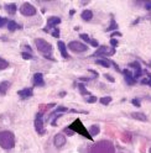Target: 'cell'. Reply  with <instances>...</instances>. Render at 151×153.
<instances>
[{"mask_svg": "<svg viewBox=\"0 0 151 153\" xmlns=\"http://www.w3.org/2000/svg\"><path fill=\"white\" fill-rule=\"evenodd\" d=\"M18 94H19V96L21 98V99H27V98L32 96L33 93H32V89H31V88H25V89H22V90H20Z\"/></svg>", "mask_w": 151, "mask_h": 153, "instance_id": "12", "label": "cell"}, {"mask_svg": "<svg viewBox=\"0 0 151 153\" xmlns=\"http://www.w3.org/2000/svg\"><path fill=\"white\" fill-rule=\"evenodd\" d=\"M58 24H61V19H60V18H56V16H52V18H50V19L47 20V27H45V28H44V31H45V32H47V31H48V28L56 27Z\"/></svg>", "mask_w": 151, "mask_h": 153, "instance_id": "10", "label": "cell"}, {"mask_svg": "<svg viewBox=\"0 0 151 153\" xmlns=\"http://www.w3.org/2000/svg\"><path fill=\"white\" fill-rule=\"evenodd\" d=\"M79 89H81V93H82V94H88V92L84 89V86H83L82 84H79Z\"/></svg>", "mask_w": 151, "mask_h": 153, "instance_id": "32", "label": "cell"}, {"mask_svg": "<svg viewBox=\"0 0 151 153\" xmlns=\"http://www.w3.org/2000/svg\"><path fill=\"white\" fill-rule=\"evenodd\" d=\"M35 129L36 131L39 132L40 135H42L45 130H44V119H42V113H39L36 114V117H35Z\"/></svg>", "mask_w": 151, "mask_h": 153, "instance_id": "8", "label": "cell"}, {"mask_svg": "<svg viewBox=\"0 0 151 153\" xmlns=\"http://www.w3.org/2000/svg\"><path fill=\"white\" fill-rule=\"evenodd\" d=\"M82 19L83 20H86V21H90L92 18H93V12H92L90 10H84L82 12Z\"/></svg>", "mask_w": 151, "mask_h": 153, "instance_id": "17", "label": "cell"}, {"mask_svg": "<svg viewBox=\"0 0 151 153\" xmlns=\"http://www.w3.org/2000/svg\"><path fill=\"white\" fill-rule=\"evenodd\" d=\"M115 53V48L114 47H107V46H100L99 49H97L94 53H93V56H102V57H110L113 56Z\"/></svg>", "mask_w": 151, "mask_h": 153, "instance_id": "5", "label": "cell"}, {"mask_svg": "<svg viewBox=\"0 0 151 153\" xmlns=\"http://www.w3.org/2000/svg\"><path fill=\"white\" fill-rule=\"evenodd\" d=\"M110 43H112V46L114 47V48L118 46V41H116V40H110Z\"/></svg>", "mask_w": 151, "mask_h": 153, "instance_id": "34", "label": "cell"}, {"mask_svg": "<svg viewBox=\"0 0 151 153\" xmlns=\"http://www.w3.org/2000/svg\"><path fill=\"white\" fill-rule=\"evenodd\" d=\"M71 130H72L73 132H77V133H81L82 136H84L86 138H89V140H92V137H90V135L88 133V131L84 129V126L82 125V122H81V120H76L74 122H72V125L71 126H68Z\"/></svg>", "mask_w": 151, "mask_h": 153, "instance_id": "4", "label": "cell"}, {"mask_svg": "<svg viewBox=\"0 0 151 153\" xmlns=\"http://www.w3.org/2000/svg\"><path fill=\"white\" fill-rule=\"evenodd\" d=\"M33 84L36 86H42L45 84V80H44V75L41 73H36L33 75Z\"/></svg>", "mask_w": 151, "mask_h": 153, "instance_id": "11", "label": "cell"}, {"mask_svg": "<svg viewBox=\"0 0 151 153\" xmlns=\"http://www.w3.org/2000/svg\"><path fill=\"white\" fill-rule=\"evenodd\" d=\"M124 77H125V80H127V83H128L129 85L135 84V79H134V75L131 74V72H130L129 69H125V71H124Z\"/></svg>", "mask_w": 151, "mask_h": 153, "instance_id": "13", "label": "cell"}, {"mask_svg": "<svg viewBox=\"0 0 151 153\" xmlns=\"http://www.w3.org/2000/svg\"><path fill=\"white\" fill-rule=\"evenodd\" d=\"M131 117L135 119V120H139V121H148V117H146V115L142 114V113H133L131 114Z\"/></svg>", "mask_w": 151, "mask_h": 153, "instance_id": "16", "label": "cell"}, {"mask_svg": "<svg viewBox=\"0 0 151 153\" xmlns=\"http://www.w3.org/2000/svg\"><path fill=\"white\" fill-rule=\"evenodd\" d=\"M65 132H67V135H73V131L69 129V127H66L65 129Z\"/></svg>", "mask_w": 151, "mask_h": 153, "instance_id": "35", "label": "cell"}, {"mask_svg": "<svg viewBox=\"0 0 151 153\" xmlns=\"http://www.w3.org/2000/svg\"><path fill=\"white\" fill-rule=\"evenodd\" d=\"M5 10H7L9 14H15L16 10H18V6H16V4H5Z\"/></svg>", "mask_w": 151, "mask_h": 153, "instance_id": "18", "label": "cell"}, {"mask_svg": "<svg viewBox=\"0 0 151 153\" xmlns=\"http://www.w3.org/2000/svg\"><path fill=\"white\" fill-rule=\"evenodd\" d=\"M21 56H22V58H24V59H32V56L30 55V53L22 52V53H21Z\"/></svg>", "mask_w": 151, "mask_h": 153, "instance_id": "27", "label": "cell"}, {"mask_svg": "<svg viewBox=\"0 0 151 153\" xmlns=\"http://www.w3.org/2000/svg\"><path fill=\"white\" fill-rule=\"evenodd\" d=\"M7 25V21H6V19H4V18H1V16H0V27H3L4 25Z\"/></svg>", "mask_w": 151, "mask_h": 153, "instance_id": "29", "label": "cell"}, {"mask_svg": "<svg viewBox=\"0 0 151 153\" xmlns=\"http://www.w3.org/2000/svg\"><path fill=\"white\" fill-rule=\"evenodd\" d=\"M9 67V63H7V61H5L4 58L0 57V71H4V69H6Z\"/></svg>", "mask_w": 151, "mask_h": 153, "instance_id": "22", "label": "cell"}, {"mask_svg": "<svg viewBox=\"0 0 151 153\" xmlns=\"http://www.w3.org/2000/svg\"><path fill=\"white\" fill-rule=\"evenodd\" d=\"M19 27H20L19 25L15 21H12V20H9V21H7V30L9 31H15L16 28H19Z\"/></svg>", "mask_w": 151, "mask_h": 153, "instance_id": "20", "label": "cell"}, {"mask_svg": "<svg viewBox=\"0 0 151 153\" xmlns=\"http://www.w3.org/2000/svg\"><path fill=\"white\" fill-rule=\"evenodd\" d=\"M0 146L4 150H11L15 146V136L10 131L0 132Z\"/></svg>", "mask_w": 151, "mask_h": 153, "instance_id": "1", "label": "cell"}, {"mask_svg": "<svg viewBox=\"0 0 151 153\" xmlns=\"http://www.w3.org/2000/svg\"><path fill=\"white\" fill-rule=\"evenodd\" d=\"M133 104L134 105H135V106H137V107H139L140 106V101H139V99H133Z\"/></svg>", "mask_w": 151, "mask_h": 153, "instance_id": "31", "label": "cell"}, {"mask_svg": "<svg viewBox=\"0 0 151 153\" xmlns=\"http://www.w3.org/2000/svg\"><path fill=\"white\" fill-rule=\"evenodd\" d=\"M110 101H112V98L110 96H104V98L100 99V102H102L103 105H108Z\"/></svg>", "mask_w": 151, "mask_h": 153, "instance_id": "24", "label": "cell"}, {"mask_svg": "<svg viewBox=\"0 0 151 153\" xmlns=\"http://www.w3.org/2000/svg\"><path fill=\"white\" fill-rule=\"evenodd\" d=\"M115 28H118V25H116V22H115V20H112V21H110V26H109L108 28H107V30L105 31H113V30H115Z\"/></svg>", "mask_w": 151, "mask_h": 153, "instance_id": "23", "label": "cell"}, {"mask_svg": "<svg viewBox=\"0 0 151 153\" xmlns=\"http://www.w3.org/2000/svg\"><path fill=\"white\" fill-rule=\"evenodd\" d=\"M53 143H54V146H56L57 148L63 147L66 144V137L62 133H58V135H56L53 137Z\"/></svg>", "mask_w": 151, "mask_h": 153, "instance_id": "9", "label": "cell"}, {"mask_svg": "<svg viewBox=\"0 0 151 153\" xmlns=\"http://www.w3.org/2000/svg\"><path fill=\"white\" fill-rule=\"evenodd\" d=\"M88 133L90 135V137H94V136H97L99 133V127L97 125H93L92 127L88 129Z\"/></svg>", "mask_w": 151, "mask_h": 153, "instance_id": "19", "label": "cell"}, {"mask_svg": "<svg viewBox=\"0 0 151 153\" xmlns=\"http://www.w3.org/2000/svg\"><path fill=\"white\" fill-rule=\"evenodd\" d=\"M9 88H10V82H6V80L1 82L0 83V94H6Z\"/></svg>", "mask_w": 151, "mask_h": 153, "instance_id": "15", "label": "cell"}, {"mask_svg": "<svg viewBox=\"0 0 151 153\" xmlns=\"http://www.w3.org/2000/svg\"><path fill=\"white\" fill-rule=\"evenodd\" d=\"M150 153H151V148H150Z\"/></svg>", "mask_w": 151, "mask_h": 153, "instance_id": "38", "label": "cell"}, {"mask_svg": "<svg viewBox=\"0 0 151 153\" xmlns=\"http://www.w3.org/2000/svg\"><path fill=\"white\" fill-rule=\"evenodd\" d=\"M97 101V98L95 96H90V98H88L87 99V102H89V104H93V102Z\"/></svg>", "mask_w": 151, "mask_h": 153, "instance_id": "28", "label": "cell"}, {"mask_svg": "<svg viewBox=\"0 0 151 153\" xmlns=\"http://www.w3.org/2000/svg\"><path fill=\"white\" fill-rule=\"evenodd\" d=\"M58 48H60L61 56L63 57V58L68 59V58H69V56H68V52H67V49H66V44H65L63 42H62V41H58Z\"/></svg>", "mask_w": 151, "mask_h": 153, "instance_id": "14", "label": "cell"}, {"mask_svg": "<svg viewBox=\"0 0 151 153\" xmlns=\"http://www.w3.org/2000/svg\"><path fill=\"white\" fill-rule=\"evenodd\" d=\"M68 48L71 49V51L76 52V53H82V52H86L88 49L87 44L82 43V42H78V41H72V42H69Z\"/></svg>", "mask_w": 151, "mask_h": 153, "instance_id": "6", "label": "cell"}, {"mask_svg": "<svg viewBox=\"0 0 151 153\" xmlns=\"http://www.w3.org/2000/svg\"><path fill=\"white\" fill-rule=\"evenodd\" d=\"M20 12L24 16H33L36 14V7L32 6L30 3H24L21 7H20Z\"/></svg>", "mask_w": 151, "mask_h": 153, "instance_id": "7", "label": "cell"}, {"mask_svg": "<svg viewBox=\"0 0 151 153\" xmlns=\"http://www.w3.org/2000/svg\"><path fill=\"white\" fill-rule=\"evenodd\" d=\"M104 78H105V79H108V80L110 82V83H113V82H114V78H113L112 75H109V74H104Z\"/></svg>", "mask_w": 151, "mask_h": 153, "instance_id": "30", "label": "cell"}, {"mask_svg": "<svg viewBox=\"0 0 151 153\" xmlns=\"http://www.w3.org/2000/svg\"><path fill=\"white\" fill-rule=\"evenodd\" d=\"M35 44H36V48L39 49L40 53H42V55L46 57V58H50L51 59L52 57V46L46 40H42V38H36L35 40Z\"/></svg>", "mask_w": 151, "mask_h": 153, "instance_id": "2", "label": "cell"}, {"mask_svg": "<svg viewBox=\"0 0 151 153\" xmlns=\"http://www.w3.org/2000/svg\"><path fill=\"white\" fill-rule=\"evenodd\" d=\"M52 36H53V37H56V38H58V37H60V31H58L57 28H56V31H53V32H52Z\"/></svg>", "mask_w": 151, "mask_h": 153, "instance_id": "33", "label": "cell"}, {"mask_svg": "<svg viewBox=\"0 0 151 153\" xmlns=\"http://www.w3.org/2000/svg\"><path fill=\"white\" fill-rule=\"evenodd\" d=\"M114 36H121V34H120V32H113V34H112V37H114Z\"/></svg>", "mask_w": 151, "mask_h": 153, "instance_id": "37", "label": "cell"}, {"mask_svg": "<svg viewBox=\"0 0 151 153\" xmlns=\"http://www.w3.org/2000/svg\"><path fill=\"white\" fill-rule=\"evenodd\" d=\"M129 67L135 68V69H141L140 64H139V62H131V63H129Z\"/></svg>", "mask_w": 151, "mask_h": 153, "instance_id": "26", "label": "cell"}, {"mask_svg": "<svg viewBox=\"0 0 151 153\" xmlns=\"http://www.w3.org/2000/svg\"><path fill=\"white\" fill-rule=\"evenodd\" d=\"M79 37H81L82 40H84L86 42H88V43L90 44V41H92V38H89V36H88V35H86V34H81V35H79Z\"/></svg>", "mask_w": 151, "mask_h": 153, "instance_id": "25", "label": "cell"}, {"mask_svg": "<svg viewBox=\"0 0 151 153\" xmlns=\"http://www.w3.org/2000/svg\"><path fill=\"white\" fill-rule=\"evenodd\" d=\"M145 7L148 10H151V1H148V3H145Z\"/></svg>", "mask_w": 151, "mask_h": 153, "instance_id": "36", "label": "cell"}, {"mask_svg": "<svg viewBox=\"0 0 151 153\" xmlns=\"http://www.w3.org/2000/svg\"><path fill=\"white\" fill-rule=\"evenodd\" d=\"M95 63L99 64V65H103L104 68H109V67H110V62H109L108 59H97Z\"/></svg>", "mask_w": 151, "mask_h": 153, "instance_id": "21", "label": "cell"}, {"mask_svg": "<svg viewBox=\"0 0 151 153\" xmlns=\"http://www.w3.org/2000/svg\"><path fill=\"white\" fill-rule=\"evenodd\" d=\"M89 153H114V147H113V144L110 142L102 141V142L95 143L90 148Z\"/></svg>", "mask_w": 151, "mask_h": 153, "instance_id": "3", "label": "cell"}]
</instances>
